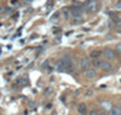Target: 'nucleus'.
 I'll return each mask as SVG.
<instances>
[{"label": "nucleus", "mask_w": 121, "mask_h": 115, "mask_svg": "<svg viewBox=\"0 0 121 115\" xmlns=\"http://www.w3.org/2000/svg\"><path fill=\"white\" fill-rule=\"evenodd\" d=\"M84 75H85L86 79H95L96 75H97V71H96L95 68H90L86 71H84Z\"/></svg>", "instance_id": "obj_5"}, {"label": "nucleus", "mask_w": 121, "mask_h": 115, "mask_svg": "<svg viewBox=\"0 0 121 115\" xmlns=\"http://www.w3.org/2000/svg\"><path fill=\"white\" fill-rule=\"evenodd\" d=\"M102 70H104V71H110L113 69V64L110 63L109 61H103V63H102V68H100Z\"/></svg>", "instance_id": "obj_7"}, {"label": "nucleus", "mask_w": 121, "mask_h": 115, "mask_svg": "<svg viewBox=\"0 0 121 115\" xmlns=\"http://www.w3.org/2000/svg\"><path fill=\"white\" fill-rule=\"evenodd\" d=\"M56 67H57V69H58V70H62V71H63V70H65V69H68V66L64 63V62H63L62 59H59V61L57 62V66H56Z\"/></svg>", "instance_id": "obj_8"}, {"label": "nucleus", "mask_w": 121, "mask_h": 115, "mask_svg": "<svg viewBox=\"0 0 121 115\" xmlns=\"http://www.w3.org/2000/svg\"><path fill=\"white\" fill-rule=\"evenodd\" d=\"M92 95H93V91H91V90L87 91V96H92Z\"/></svg>", "instance_id": "obj_18"}, {"label": "nucleus", "mask_w": 121, "mask_h": 115, "mask_svg": "<svg viewBox=\"0 0 121 115\" xmlns=\"http://www.w3.org/2000/svg\"><path fill=\"white\" fill-rule=\"evenodd\" d=\"M100 115H107V114H100Z\"/></svg>", "instance_id": "obj_21"}, {"label": "nucleus", "mask_w": 121, "mask_h": 115, "mask_svg": "<svg viewBox=\"0 0 121 115\" xmlns=\"http://www.w3.org/2000/svg\"><path fill=\"white\" fill-rule=\"evenodd\" d=\"M102 55L104 56V58L107 59V61H112V59H114L115 58V56H116V53H115V51L114 50H112L110 47H105L104 50H103V52H102Z\"/></svg>", "instance_id": "obj_3"}, {"label": "nucleus", "mask_w": 121, "mask_h": 115, "mask_svg": "<svg viewBox=\"0 0 121 115\" xmlns=\"http://www.w3.org/2000/svg\"><path fill=\"white\" fill-rule=\"evenodd\" d=\"M3 11V7H0V12H1Z\"/></svg>", "instance_id": "obj_20"}, {"label": "nucleus", "mask_w": 121, "mask_h": 115, "mask_svg": "<svg viewBox=\"0 0 121 115\" xmlns=\"http://www.w3.org/2000/svg\"><path fill=\"white\" fill-rule=\"evenodd\" d=\"M82 10H84V7H82V6H75V5H72V6L69 7L70 17H72V18L81 17V16H82Z\"/></svg>", "instance_id": "obj_2"}, {"label": "nucleus", "mask_w": 121, "mask_h": 115, "mask_svg": "<svg viewBox=\"0 0 121 115\" xmlns=\"http://www.w3.org/2000/svg\"><path fill=\"white\" fill-rule=\"evenodd\" d=\"M100 106H102V108H104V109H105V110H108V111H110V110H112V108H113L112 103L108 102V101L102 102V103H100Z\"/></svg>", "instance_id": "obj_10"}, {"label": "nucleus", "mask_w": 121, "mask_h": 115, "mask_svg": "<svg viewBox=\"0 0 121 115\" xmlns=\"http://www.w3.org/2000/svg\"><path fill=\"white\" fill-rule=\"evenodd\" d=\"M109 115H121V108L120 107H113L112 110L109 111Z\"/></svg>", "instance_id": "obj_9"}, {"label": "nucleus", "mask_w": 121, "mask_h": 115, "mask_svg": "<svg viewBox=\"0 0 121 115\" xmlns=\"http://www.w3.org/2000/svg\"><path fill=\"white\" fill-rule=\"evenodd\" d=\"M115 53L121 56V44H117V45L115 46Z\"/></svg>", "instance_id": "obj_14"}, {"label": "nucleus", "mask_w": 121, "mask_h": 115, "mask_svg": "<svg viewBox=\"0 0 121 115\" xmlns=\"http://www.w3.org/2000/svg\"><path fill=\"white\" fill-rule=\"evenodd\" d=\"M62 15H63V18L64 19H68L70 17V11H69V7H64L62 10Z\"/></svg>", "instance_id": "obj_12"}, {"label": "nucleus", "mask_w": 121, "mask_h": 115, "mask_svg": "<svg viewBox=\"0 0 121 115\" xmlns=\"http://www.w3.org/2000/svg\"><path fill=\"white\" fill-rule=\"evenodd\" d=\"M90 115H100V113H99V110H91L90 111Z\"/></svg>", "instance_id": "obj_16"}, {"label": "nucleus", "mask_w": 121, "mask_h": 115, "mask_svg": "<svg viewBox=\"0 0 121 115\" xmlns=\"http://www.w3.org/2000/svg\"><path fill=\"white\" fill-rule=\"evenodd\" d=\"M85 7L88 12H97L100 7V4L95 0H91V1H85Z\"/></svg>", "instance_id": "obj_1"}, {"label": "nucleus", "mask_w": 121, "mask_h": 115, "mask_svg": "<svg viewBox=\"0 0 121 115\" xmlns=\"http://www.w3.org/2000/svg\"><path fill=\"white\" fill-rule=\"evenodd\" d=\"M102 63H103V61H100L99 58H97V59H93V62H92L93 67H96V68H102Z\"/></svg>", "instance_id": "obj_13"}, {"label": "nucleus", "mask_w": 121, "mask_h": 115, "mask_svg": "<svg viewBox=\"0 0 121 115\" xmlns=\"http://www.w3.org/2000/svg\"><path fill=\"white\" fill-rule=\"evenodd\" d=\"M116 5H117V6H116V7H117V9H121V3H117V4H116Z\"/></svg>", "instance_id": "obj_19"}, {"label": "nucleus", "mask_w": 121, "mask_h": 115, "mask_svg": "<svg viewBox=\"0 0 121 115\" xmlns=\"http://www.w3.org/2000/svg\"><path fill=\"white\" fill-rule=\"evenodd\" d=\"M102 53L99 50H93V51H91L90 52V57L91 58H93V59H97V58H99V55Z\"/></svg>", "instance_id": "obj_11"}, {"label": "nucleus", "mask_w": 121, "mask_h": 115, "mask_svg": "<svg viewBox=\"0 0 121 115\" xmlns=\"http://www.w3.org/2000/svg\"><path fill=\"white\" fill-rule=\"evenodd\" d=\"M58 19V13H55V17H52V21H57Z\"/></svg>", "instance_id": "obj_17"}, {"label": "nucleus", "mask_w": 121, "mask_h": 115, "mask_svg": "<svg viewBox=\"0 0 121 115\" xmlns=\"http://www.w3.org/2000/svg\"><path fill=\"white\" fill-rule=\"evenodd\" d=\"M91 61H90V58L88 57H84V58H81L80 59V62H79V67H80V69H82L84 71H86L87 69H90L91 68Z\"/></svg>", "instance_id": "obj_4"}, {"label": "nucleus", "mask_w": 121, "mask_h": 115, "mask_svg": "<svg viewBox=\"0 0 121 115\" xmlns=\"http://www.w3.org/2000/svg\"><path fill=\"white\" fill-rule=\"evenodd\" d=\"M73 23H81L82 22V17H76V18H72Z\"/></svg>", "instance_id": "obj_15"}, {"label": "nucleus", "mask_w": 121, "mask_h": 115, "mask_svg": "<svg viewBox=\"0 0 121 115\" xmlns=\"http://www.w3.org/2000/svg\"><path fill=\"white\" fill-rule=\"evenodd\" d=\"M78 113L80 115H87L88 114V109H87V106L85 103H80L78 106Z\"/></svg>", "instance_id": "obj_6"}]
</instances>
